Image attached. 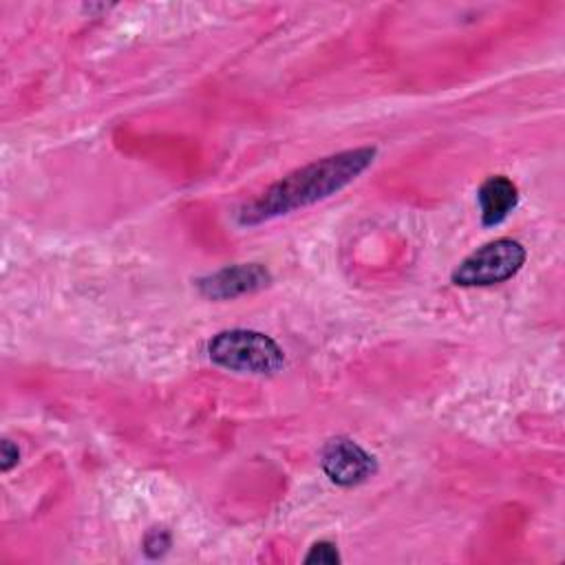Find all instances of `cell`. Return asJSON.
Instances as JSON below:
<instances>
[{"instance_id":"obj_1","label":"cell","mask_w":565,"mask_h":565,"mask_svg":"<svg viewBox=\"0 0 565 565\" xmlns=\"http://www.w3.org/2000/svg\"><path fill=\"white\" fill-rule=\"evenodd\" d=\"M375 154V148L362 146L296 168L276 183H271L267 190H263L260 196L245 203L238 210L236 218L241 225H258L329 199L331 194L355 181L373 163Z\"/></svg>"},{"instance_id":"obj_2","label":"cell","mask_w":565,"mask_h":565,"mask_svg":"<svg viewBox=\"0 0 565 565\" xmlns=\"http://www.w3.org/2000/svg\"><path fill=\"white\" fill-rule=\"evenodd\" d=\"M214 364L254 375H274L285 364V353L269 335L252 329H227L207 342Z\"/></svg>"},{"instance_id":"obj_3","label":"cell","mask_w":565,"mask_h":565,"mask_svg":"<svg viewBox=\"0 0 565 565\" xmlns=\"http://www.w3.org/2000/svg\"><path fill=\"white\" fill-rule=\"evenodd\" d=\"M525 247L512 238H497L470 256H466L452 269V282L459 287H490L512 278L525 263Z\"/></svg>"},{"instance_id":"obj_4","label":"cell","mask_w":565,"mask_h":565,"mask_svg":"<svg viewBox=\"0 0 565 565\" xmlns=\"http://www.w3.org/2000/svg\"><path fill=\"white\" fill-rule=\"evenodd\" d=\"M320 466L324 475L342 488L358 486L366 481L375 470V457L369 455L360 444L349 437H333L324 444L320 455Z\"/></svg>"},{"instance_id":"obj_5","label":"cell","mask_w":565,"mask_h":565,"mask_svg":"<svg viewBox=\"0 0 565 565\" xmlns=\"http://www.w3.org/2000/svg\"><path fill=\"white\" fill-rule=\"evenodd\" d=\"M271 280V274L260 263H243V265H230L214 274H207L196 280V287L201 296L212 300H227L243 294L258 291L267 287Z\"/></svg>"},{"instance_id":"obj_6","label":"cell","mask_w":565,"mask_h":565,"mask_svg":"<svg viewBox=\"0 0 565 565\" xmlns=\"http://www.w3.org/2000/svg\"><path fill=\"white\" fill-rule=\"evenodd\" d=\"M477 201H479L481 223L488 227L499 225L516 207L519 190L512 183V179H508L503 174H494V177H488L479 185Z\"/></svg>"},{"instance_id":"obj_7","label":"cell","mask_w":565,"mask_h":565,"mask_svg":"<svg viewBox=\"0 0 565 565\" xmlns=\"http://www.w3.org/2000/svg\"><path fill=\"white\" fill-rule=\"evenodd\" d=\"M305 563H327V565H335L340 563V554L335 543L331 541H318L309 547V552L305 554Z\"/></svg>"},{"instance_id":"obj_8","label":"cell","mask_w":565,"mask_h":565,"mask_svg":"<svg viewBox=\"0 0 565 565\" xmlns=\"http://www.w3.org/2000/svg\"><path fill=\"white\" fill-rule=\"evenodd\" d=\"M170 547V534L166 530H150L143 539V552L148 556H161Z\"/></svg>"},{"instance_id":"obj_9","label":"cell","mask_w":565,"mask_h":565,"mask_svg":"<svg viewBox=\"0 0 565 565\" xmlns=\"http://www.w3.org/2000/svg\"><path fill=\"white\" fill-rule=\"evenodd\" d=\"M18 459H20L18 446L11 439H2V444H0V468H2V472H9L18 463Z\"/></svg>"}]
</instances>
